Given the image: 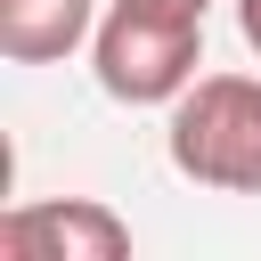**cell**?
I'll return each instance as SVG.
<instances>
[{
  "instance_id": "obj_2",
  "label": "cell",
  "mask_w": 261,
  "mask_h": 261,
  "mask_svg": "<svg viewBox=\"0 0 261 261\" xmlns=\"http://www.w3.org/2000/svg\"><path fill=\"white\" fill-rule=\"evenodd\" d=\"M204 65V16L171 0H106L90 33V73L114 106H171Z\"/></svg>"
},
{
  "instance_id": "obj_4",
  "label": "cell",
  "mask_w": 261,
  "mask_h": 261,
  "mask_svg": "<svg viewBox=\"0 0 261 261\" xmlns=\"http://www.w3.org/2000/svg\"><path fill=\"white\" fill-rule=\"evenodd\" d=\"M98 33V0H0V57L8 65H65Z\"/></svg>"
},
{
  "instance_id": "obj_3",
  "label": "cell",
  "mask_w": 261,
  "mask_h": 261,
  "mask_svg": "<svg viewBox=\"0 0 261 261\" xmlns=\"http://www.w3.org/2000/svg\"><path fill=\"white\" fill-rule=\"evenodd\" d=\"M0 261H130V220L98 196H33L0 212Z\"/></svg>"
},
{
  "instance_id": "obj_6",
  "label": "cell",
  "mask_w": 261,
  "mask_h": 261,
  "mask_svg": "<svg viewBox=\"0 0 261 261\" xmlns=\"http://www.w3.org/2000/svg\"><path fill=\"white\" fill-rule=\"evenodd\" d=\"M171 8H196V16H204V8H212V0H171Z\"/></svg>"
},
{
  "instance_id": "obj_5",
  "label": "cell",
  "mask_w": 261,
  "mask_h": 261,
  "mask_svg": "<svg viewBox=\"0 0 261 261\" xmlns=\"http://www.w3.org/2000/svg\"><path fill=\"white\" fill-rule=\"evenodd\" d=\"M237 33H245V49L261 57V0H237Z\"/></svg>"
},
{
  "instance_id": "obj_1",
  "label": "cell",
  "mask_w": 261,
  "mask_h": 261,
  "mask_svg": "<svg viewBox=\"0 0 261 261\" xmlns=\"http://www.w3.org/2000/svg\"><path fill=\"white\" fill-rule=\"evenodd\" d=\"M163 155L212 196H261V73H196L171 98Z\"/></svg>"
}]
</instances>
